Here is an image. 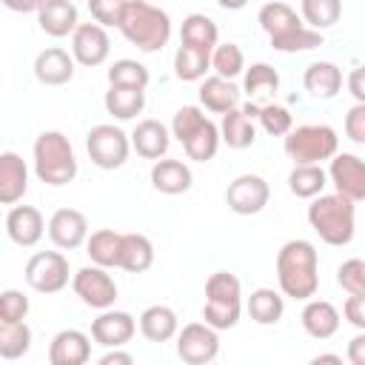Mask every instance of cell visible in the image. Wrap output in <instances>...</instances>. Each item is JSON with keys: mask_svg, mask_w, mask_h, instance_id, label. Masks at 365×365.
I'll return each mask as SVG.
<instances>
[{"mask_svg": "<svg viewBox=\"0 0 365 365\" xmlns=\"http://www.w3.org/2000/svg\"><path fill=\"white\" fill-rule=\"evenodd\" d=\"M31 348V328L26 322H0V356L20 359Z\"/></svg>", "mask_w": 365, "mask_h": 365, "instance_id": "8d00e7d4", "label": "cell"}, {"mask_svg": "<svg viewBox=\"0 0 365 365\" xmlns=\"http://www.w3.org/2000/svg\"><path fill=\"white\" fill-rule=\"evenodd\" d=\"M120 31L131 46H137L140 51L151 54V51H160L168 43L171 17L163 9H157V6H151L145 0H128L123 23H120Z\"/></svg>", "mask_w": 365, "mask_h": 365, "instance_id": "3957f363", "label": "cell"}, {"mask_svg": "<svg viewBox=\"0 0 365 365\" xmlns=\"http://www.w3.org/2000/svg\"><path fill=\"white\" fill-rule=\"evenodd\" d=\"M319 362H342V356H336V354H319V356H314V365H319Z\"/></svg>", "mask_w": 365, "mask_h": 365, "instance_id": "9f6ffc18", "label": "cell"}, {"mask_svg": "<svg viewBox=\"0 0 365 365\" xmlns=\"http://www.w3.org/2000/svg\"><path fill=\"white\" fill-rule=\"evenodd\" d=\"M336 282L339 288H345L348 294H359L365 291V259H345L336 268Z\"/></svg>", "mask_w": 365, "mask_h": 365, "instance_id": "7dc6e473", "label": "cell"}, {"mask_svg": "<svg viewBox=\"0 0 365 365\" xmlns=\"http://www.w3.org/2000/svg\"><path fill=\"white\" fill-rule=\"evenodd\" d=\"M328 182V174L322 171L319 163H305V165H294V171L288 174V188L294 197L299 200H311V197H319L322 188Z\"/></svg>", "mask_w": 365, "mask_h": 365, "instance_id": "1f68e13d", "label": "cell"}, {"mask_svg": "<svg viewBox=\"0 0 365 365\" xmlns=\"http://www.w3.org/2000/svg\"><path fill=\"white\" fill-rule=\"evenodd\" d=\"M106 111L117 120H131L145 108V88H128V86H111L106 91Z\"/></svg>", "mask_w": 365, "mask_h": 365, "instance_id": "f1b7e54d", "label": "cell"}, {"mask_svg": "<svg viewBox=\"0 0 365 365\" xmlns=\"http://www.w3.org/2000/svg\"><path fill=\"white\" fill-rule=\"evenodd\" d=\"M348 362L351 365H365V334H356L348 342Z\"/></svg>", "mask_w": 365, "mask_h": 365, "instance_id": "816d5d0a", "label": "cell"}, {"mask_svg": "<svg viewBox=\"0 0 365 365\" xmlns=\"http://www.w3.org/2000/svg\"><path fill=\"white\" fill-rule=\"evenodd\" d=\"M348 91L354 94L356 103H365V66H356L348 74Z\"/></svg>", "mask_w": 365, "mask_h": 365, "instance_id": "f907efd6", "label": "cell"}, {"mask_svg": "<svg viewBox=\"0 0 365 365\" xmlns=\"http://www.w3.org/2000/svg\"><path fill=\"white\" fill-rule=\"evenodd\" d=\"M3 6L6 9H11V11H37L40 6H43V0H3Z\"/></svg>", "mask_w": 365, "mask_h": 365, "instance_id": "db71d44e", "label": "cell"}, {"mask_svg": "<svg viewBox=\"0 0 365 365\" xmlns=\"http://www.w3.org/2000/svg\"><path fill=\"white\" fill-rule=\"evenodd\" d=\"M339 14H342V0H302V17L317 31L334 26Z\"/></svg>", "mask_w": 365, "mask_h": 365, "instance_id": "74e56055", "label": "cell"}, {"mask_svg": "<svg viewBox=\"0 0 365 365\" xmlns=\"http://www.w3.org/2000/svg\"><path fill=\"white\" fill-rule=\"evenodd\" d=\"M29 314V297L23 291H3L0 294V322H23Z\"/></svg>", "mask_w": 365, "mask_h": 365, "instance_id": "bcb514c9", "label": "cell"}, {"mask_svg": "<svg viewBox=\"0 0 365 365\" xmlns=\"http://www.w3.org/2000/svg\"><path fill=\"white\" fill-rule=\"evenodd\" d=\"M177 314L168 305H151L140 314V334L148 342H168L171 336H177Z\"/></svg>", "mask_w": 365, "mask_h": 365, "instance_id": "484cf974", "label": "cell"}, {"mask_svg": "<svg viewBox=\"0 0 365 365\" xmlns=\"http://www.w3.org/2000/svg\"><path fill=\"white\" fill-rule=\"evenodd\" d=\"M34 174L46 185H66L77 177V160L63 131H43L34 140Z\"/></svg>", "mask_w": 365, "mask_h": 365, "instance_id": "5b68a950", "label": "cell"}, {"mask_svg": "<svg viewBox=\"0 0 365 365\" xmlns=\"http://www.w3.org/2000/svg\"><path fill=\"white\" fill-rule=\"evenodd\" d=\"M257 120L262 123V128L271 134V137H285L291 128H294V117L285 106H277V103H265L259 106V114Z\"/></svg>", "mask_w": 365, "mask_h": 365, "instance_id": "ee69618b", "label": "cell"}, {"mask_svg": "<svg viewBox=\"0 0 365 365\" xmlns=\"http://www.w3.org/2000/svg\"><path fill=\"white\" fill-rule=\"evenodd\" d=\"M245 94H248V103H257L259 100H271L279 88V74L268 66V63H254L248 71H245Z\"/></svg>", "mask_w": 365, "mask_h": 365, "instance_id": "e575fe53", "label": "cell"}, {"mask_svg": "<svg viewBox=\"0 0 365 365\" xmlns=\"http://www.w3.org/2000/svg\"><path fill=\"white\" fill-rule=\"evenodd\" d=\"M271 46L277 51H285V54H291V51H308V48L322 46V34L317 29H311V26H299V29H294L288 34L271 37Z\"/></svg>", "mask_w": 365, "mask_h": 365, "instance_id": "f35d334b", "label": "cell"}, {"mask_svg": "<svg viewBox=\"0 0 365 365\" xmlns=\"http://www.w3.org/2000/svg\"><path fill=\"white\" fill-rule=\"evenodd\" d=\"M125 6H128V0H88V11H91L94 23H100V26H117V29L123 23Z\"/></svg>", "mask_w": 365, "mask_h": 365, "instance_id": "f6af8a7d", "label": "cell"}, {"mask_svg": "<svg viewBox=\"0 0 365 365\" xmlns=\"http://www.w3.org/2000/svg\"><path fill=\"white\" fill-rule=\"evenodd\" d=\"M302 328L314 339H331L339 331V311L328 299H308L302 308Z\"/></svg>", "mask_w": 365, "mask_h": 365, "instance_id": "603a6c76", "label": "cell"}, {"mask_svg": "<svg viewBox=\"0 0 365 365\" xmlns=\"http://www.w3.org/2000/svg\"><path fill=\"white\" fill-rule=\"evenodd\" d=\"M26 282L40 294H57L68 285V259L60 251H37L26 262Z\"/></svg>", "mask_w": 365, "mask_h": 365, "instance_id": "ba28073f", "label": "cell"}, {"mask_svg": "<svg viewBox=\"0 0 365 365\" xmlns=\"http://www.w3.org/2000/svg\"><path fill=\"white\" fill-rule=\"evenodd\" d=\"M108 51H111V40L106 34V26H100V23H80L74 29V34H71V54H74V60L80 66L94 68V66L106 63Z\"/></svg>", "mask_w": 365, "mask_h": 365, "instance_id": "7c38bea8", "label": "cell"}, {"mask_svg": "<svg viewBox=\"0 0 365 365\" xmlns=\"http://www.w3.org/2000/svg\"><path fill=\"white\" fill-rule=\"evenodd\" d=\"M211 68L220 74V77H237L242 68H245V57H242V48L237 43H222L214 48L211 54Z\"/></svg>", "mask_w": 365, "mask_h": 365, "instance_id": "60d3db41", "label": "cell"}, {"mask_svg": "<svg viewBox=\"0 0 365 365\" xmlns=\"http://www.w3.org/2000/svg\"><path fill=\"white\" fill-rule=\"evenodd\" d=\"M29 188V168L20 154L3 151L0 154V202L14 205Z\"/></svg>", "mask_w": 365, "mask_h": 365, "instance_id": "d6986e66", "label": "cell"}, {"mask_svg": "<svg viewBox=\"0 0 365 365\" xmlns=\"http://www.w3.org/2000/svg\"><path fill=\"white\" fill-rule=\"evenodd\" d=\"M48 237L57 248L74 251L88 240V220L77 208H60L48 220Z\"/></svg>", "mask_w": 365, "mask_h": 365, "instance_id": "5bb4252c", "label": "cell"}, {"mask_svg": "<svg viewBox=\"0 0 365 365\" xmlns=\"http://www.w3.org/2000/svg\"><path fill=\"white\" fill-rule=\"evenodd\" d=\"M257 20H259V26L268 31V37H279V34H288V31H294V29L302 26L299 17H297V11H294L288 3H279V0L265 3V6L259 9Z\"/></svg>", "mask_w": 365, "mask_h": 365, "instance_id": "836d02e7", "label": "cell"}, {"mask_svg": "<svg viewBox=\"0 0 365 365\" xmlns=\"http://www.w3.org/2000/svg\"><path fill=\"white\" fill-rule=\"evenodd\" d=\"M194 177H191V168L182 163V160H157L154 168H151V185L160 191V194H185L191 188Z\"/></svg>", "mask_w": 365, "mask_h": 365, "instance_id": "44dd1931", "label": "cell"}, {"mask_svg": "<svg viewBox=\"0 0 365 365\" xmlns=\"http://www.w3.org/2000/svg\"><path fill=\"white\" fill-rule=\"evenodd\" d=\"M220 354V336L217 328L208 322H188L177 334V356L188 365H208Z\"/></svg>", "mask_w": 365, "mask_h": 365, "instance_id": "9c48e42d", "label": "cell"}, {"mask_svg": "<svg viewBox=\"0 0 365 365\" xmlns=\"http://www.w3.org/2000/svg\"><path fill=\"white\" fill-rule=\"evenodd\" d=\"M137 331V322L131 314L125 311H103L94 322H91V336L94 342L106 345V348H123Z\"/></svg>", "mask_w": 365, "mask_h": 365, "instance_id": "2e32d148", "label": "cell"}, {"mask_svg": "<svg viewBox=\"0 0 365 365\" xmlns=\"http://www.w3.org/2000/svg\"><path fill=\"white\" fill-rule=\"evenodd\" d=\"M148 68L137 60H117L108 68V83L111 86H128V88H145L148 86Z\"/></svg>", "mask_w": 365, "mask_h": 365, "instance_id": "ab89813d", "label": "cell"}, {"mask_svg": "<svg viewBox=\"0 0 365 365\" xmlns=\"http://www.w3.org/2000/svg\"><path fill=\"white\" fill-rule=\"evenodd\" d=\"M345 134H348V140L365 145V103H356V106L348 108V114H345Z\"/></svg>", "mask_w": 365, "mask_h": 365, "instance_id": "c3c4849f", "label": "cell"}, {"mask_svg": "<svg viewBox=\"0 0 365 365\" xmlns=\"http://www.w3.org/2000/svg\"><path fill=\"white\" fill-rule=\"evenodd\" d=\"M268 197H271V188L259 174H240L225 188V205L242 217L259 214L268 205Z\"/></svg>", "mask_w": 365, "mask_h": 365, "instance_id": "8fae6325", "label": "cell"}, {"mask_svg": "<svg viewBox=\"0 0 365 365\" xmlns=\"http://www.w3.org/2000/svg\"><path fill=\"white\" fill-rule=\"evenodd\" d=\"M302 83H305V91H308L311 97H317V100H331V97H336V91L342 88V71H339L334 63L319 60V63H311V66L305 68Z\"/></svg>", "mask_w": 365, "mask_h": 365, "instance_id": "d4e9b609", "label": "cell"}, {"mask_svg": "<svg viewBox=\"0 0 365 365\" xmlns=\"http://www.w3.org/2000/svg\"><path fill=\"white\" fill-rule=\"evenodd\" d=\"M308 222L319 234L322 242H328V245H348L354 240V228H356L354 200H348L339 191L319 194L308 205Z\"/></svg>", "mask_w": 365, "mask_h": 365, "instance_id": "7a4b0ae2", "label": "cell"}, {"mask_svg": "<svg viewBox=\"0 0 365 365\" xmlns=\"http://www.w3.org/2000/svg\"><path fill=\"white\" fill-rule=\"evenodd\" d=\"M222 9H228V11H237V9H242L248 0H217Z\"/></svg>", "mask_w": 365, "mask_h": 365, "instance_id": "11a10c76", "label": "cell"}, {"mask_svg": "<svg viewBox=\"0 0 365 365\" xmlns=\"http://www.w3.org/2000/svg\"><path fill=\"white\" fill-rule=\"evenodd\" d=\"M202 319L217 328V331H225V328H234L240 322V302H220V299H205L202 305Z\"/></svg>", "mask_w": 365, "mask_h": 365, "instance_id": "7bdbcfd3", "label": "cell"}, {"mask_svg": "<svg viewBox=\"0 0 365 365\" xmlns=\"http://www.w3.org/2000/svg\"><path fill=\"white\" fill-rule=\"evenodd\" d=\"M200 103L214 114H225L240 106V88L228 77H220V74L205 77L200 86Z\"/></svg>", "mask_w": 365, "mask_h": 365, "instance_id": "cb8c5ba5", "label": "cell"}, {"mask_svg": "<svg viewBox=\"0 0 365 365\" xmlns=\"http://www.w3.org/2000/svg\"><path fill=\"white\" fill-rule=\"evenodd\" d=\"M248 314L257 325H277L285 314V302L274 288H257L248 297Z\"/></svg>", "mask_w": 365, "mask_h": 365, "instance_id": "d6a6232c", "label": "cell"}, {"mask_svg": "<svg viewBox=\"0 0 365 365\" xmlns=\"http://www.w3.org/2000/svg\"><path fill=\"white\" fill-rule=\"evenodd\" d=\"M86 151L91 157V163L103 171H114L128 160L131 151V140L123 128L111 125V123H100L88 131L86 137Z\"/></svg>", "mask_w": 365, "mask_h": 365, "instance_id": "52a82bcc", "label": "cell"}, {"mask_svg": "<svg viewBox=\"0 0 365 365\" xmlns=\"http://www.w3.org/2000/svg\"><path fill=\"white\" fill-rule=\"evenodd\" d=\"M131 362H134V356L125 351H117V348L100 356V365H131Z\"/></svg>", "mask_w": 365, "mask_h": 365, "instance_id": "f5cc1de1", "label": "cell"}, {"mask_svg": "<svg viewBox=\"0 0 365 365\" xmlns=\"http://www.w3.org/2000/svg\"><path fill=\"white\" fill-rule=\"evenodd\" d=\"M37 23L48 37H66L74 34L77 23V9L71 0H43L37 9Z\"/></svg>", "mask_w": 365, "mask_h": 365, "instance_id": "ffe728a7", "label": "cell"}, {"mask_svg": "<svg viewBox=\"0 0 365 365\" xmlns=\"http://www.w3.org/2000/svg\"><path fill=\"white\" fill-rule=\"evenodd\" d=\"M208 68H211V54L208 51H200V48H191V46L180 43V48L174 54V74L180 80H185V83L202 80Z\"/></svg>", "mask_w": 365, "mask_h": 365, "instance_id": "d590c367", "label": "cell"}, {"mask_svg": "<svg viewBox=\"0 0 365 365\" xmlns=\"http://www.w3.org/2000/svg\"><path fill=\"white\" fill-rule=\"evenodd\" d=\"M336 145H339V137L331 125L325 123H317V125H297L285 134V154L297 163V165H305V163H322V160H331L336 154Z\"/></svg>", "mask_w": 365, "mask_h": 365, "instance_id": "8992f818", "label": "cell"}, {"mask_svg": "<svg viewBox=\"0 0 365 365\" xmlns=\"http://www.w3.org/2000/svg\"><path fill=\"white\" fill-rule=\"evenodd\" d=\"M120 248H123V234L111 228H100L86 240V254L91 257L94 265H103V268L120 265Z\"/></svg>", "mask_w": 365, "mask_h": 365, "instance_id": "f546056e", "label": "cell"}, {"mask_svg": "<svg viewBox=\"0 0 365 365\" xmlns=\"http://www.w3.org/2000/svg\"><path fill=\"white\" fill-rule=\"evenodd\" d=\"M88 356H91V342L77 328H66V331L54 334V339L48 345L51 365H83V362H88Z\"/></svg>", "mask_w": 365, "mask_h": 365, "instance_id": "e0dca14e", "label": "cell"}, {"mask_svg": "<svg viewBox=\"0 0 365 365\" xmlns=\"http://www.w3.org/2000/svg\"><path fill=\"white\" fill-rule=\"evenodd\" d=\"M171 134L182 143L188 160H197V163H208L214 160L217 148H220V128L197 108V106H182L174 111V120H171Z\"/></svg>", "mask_w": 365, "mask_h": 365, "instance_id": "277c9868", "label": "cell"}, {"mask_svg": "<svg viewBox=\"0 0 365 365\" xmlns=\"http://www.w3.org/2000/svg\"><path fill=\"white\" fill-rule=\"evenodd\" d=\"M220 137L228 148H248L254 140H257V131H254V123L251 117L242 111V108H231L222 114V123H220Z\"/></svg>", "mask_w": 365, "mask_h": 365, "instance_id": "4dcf8cb0", "label": "cell"}, {"mask_svg": "<svg viewBox=\"0 0 365 365\" xmlns=\"http://www.w3.org/2000/svg\"><path fill=\"white\" fill-rule=\"evenodd\" d=\"M279 291L294 299H311L319 288V257L308 240H288L277 254Z\"/></svg>", "mask_w": 365, "mask_h": 365, "instance_id": "6da1fadb", "label": "cell"}, {"mask_svg": "<svg viewBox=\"0 0 365 365\" xmlns=\"http://www.w3.org/2000/svg\"><path fill=\"white\" fill-rule=\"evenodd\" d=\"M328 177L334 182V188L339 194H345L348 200H354V202L365 200V160H359L356 154H334Z\"/></svg>", "mask_w": 365, "mask_h": 365, "instance_id": "4fadbf2b", "label": "cell"}, {"mask_svg": "<svg viewBox=\"0 0 365 365\" xmlns=\"http://www.w3.org/2000/svg\"><path fill=\"white\" fill-rule=\"evenodd\" d=\"M71 288L74 294L88 305V308H97V311H106L114 305L117 299V285L114 279L108 277V271L103 265H86L74 274L71 279Z\"/></svg>", "mask_w": 365, "mask_h": 365, "instance_id": "30bf717a", "label": "cell"}, {"mask_svg": "<svg viewBox=\"0 0 365 365\" xmlns=\"http://www.w3.org/2000/svg\"><path fill=\"white\" fill-rule=\"evenodd\" d=\"M345 319L351 322V325H356V328H362L365 331V291H359V294H351L348 299H345Z\"/></svg>", "mask_w": 365, "mask_h": 365, "instance_id": "681fc988", "label": "cell"}, {"mask_svg": "<svg viewBox=\"0 0 365 365\" xmlns=\"http://www.w3.org/2000/svg\"><path fill=\"white\" fill-rule=\"evenodd\" d=\"M217 23L205 14H188L182 20V29H180V43L182 46H191V48H200V51H214L217 48Z\"/></svg>", "mask_w": 365, "mask_h": 365, "instance_id": "4316f807", "label": "cell"}, {"mask_svg": "<svg viewBox=\"0 0 365 365\" xmlns=\"http://www.w3.org/2000/svg\"><path fill=\"white\" fill-rule=\"evenodd\" d=\"M43 231H46V222L34 205H14L6 214V234L11 242H17L23 248L37 245L43 240Z\"/></svg>", "mask_w": 365, "mask_h": 365, "instance_id": "9a60e30c", "label": "cell"}, {"mask_svg": "<svg viewBox=\"0 0 365 365\" xmlns=\"http://www.w3.org/2000/svg\"><path fill=\"white\" fill-rule=\"evenodd\" d=\"M240 279L228 271H214L205 279V299H220V302H240Z\"/></svg>", "mask_w": 365, "mask_h": 365, "instance_id": "b9f144b4", "label": "cell"}, {"mask_svg": "<svg viewBox=\"0 0 365 365\" xmlns=\"http://www.w3.org/2000/svg\"><path fill=\"white\" fill-rule=\"evenodd\" d=\"M34 77L43 86H63L74 77V54L51 46L34 57Z\"/></svg>", "mask_w": 365, "mask_h": 365, "instance_id": "ac0fdd59", "label": "cell"}, {"mask_svg": "<svg viewBox=\"0 0 365 365\" xmlns=\"http://www.w3.org/2000/svg\"><path fill=\"white\" fill-rule=\"evenodd\" d=\"M131 145H134V151L140 157L160 160L168 151L171 137H168V128L160 120H143V123H137V128L131 134Z\"/></svg>", "mask_w": 365, "mask_h": 365, "instance_id": "7402d4cb", "label": "cell"}, {"mask_svg": "<svg viewBox=\"0 0 365 365\" xmlns=\"http://www.w3.org/2000/svg\"><path fill=\"white\" fill-rule=\"evenodd\" d=\"M154 262V245L145 234H123L120 248V268L128 274H143Z\"/></svg>", "mask_w": 365, "mask_h": 365, "instance_id": "83f0119b", "label": "cell"}]
</instances>
